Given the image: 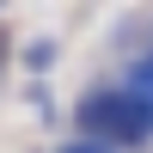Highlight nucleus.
Wrapping results in <instances>:
<instances>
[{
    "instance_id": "nucleus-1",
    "label": "nucleus",
    "mask_w": 153,
    "mask_h": 153,
    "mask_svg": "<svg viewBox=\"0 0 153 153\" xmlns=\"http://www.w3.org/2000/svg\"><path fill=\"white\" fill-rule=\"evenodd\" d=\"M80 129L92 135L98 147H110V141L129 147V141H141V135H153V117L135 104L129 92H92L80 104Z\"/></svg>"
},
{
    "instance_id": "nucleus-2",
    "label": "nucleus",
    "mask_w": 153,
    "mask_h": 153,
    "mask_svg": "<svg viewBox=\"0 0 153 153\" xmlns=\"http://www.w3.org/2000/svg\"><path fill=\"white\" fill-rule=\"evenodd\" d=\"M123 92H129L135 104L153 117V55H147V61H135V74H129V86H123Z\"/></svg>"
},
{
    "instance_id": "nucleus-3",
    "label": "nucleus",
    "mask_w": 153,
    "mask_h": 153,
    "mask_svg": "<svg viewBox=\"0 0 153 153\" xmlns=\"http://www.w3.org/2000/svg\"><path fill=\"white\" fill-rule=\"evenodd\" d=\"M61 153H117V147H98V141H74V147H61Z\"/></svg>"
}]
</instances>
